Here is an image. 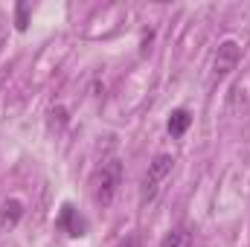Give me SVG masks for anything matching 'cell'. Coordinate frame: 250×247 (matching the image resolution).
<instances>
[{
	"label": "cell",
	"mask_w": 250,
	"mask_h": 247,
	"mask_svg": "<svg viewBox=\"0 0 250 247\" xmlns=\"http://www.w3.org/2000/svg\"><path fill=\"white\" fill-rule=\"evenodd\" d=\"M160 247H192V233L184 230V227H175V230H169L163 236Z\"/></svg>",
	"instance_id": "7"
},
{
	"label": "cell",
	"mask_w": 250,
	"mask_h": 247,
	"mask_svg": "<svg viewBox=\"0 0 250 247\" xmlns=\"http://www.w3.org/2000/svg\"><path fill=\"white\" fill-rule=\"evenodd\" d=\"M120 186H123V163H120L117 157L99 163V166L93 169L90 181H87L90 198H93L96 206H111L114 198H117V192H120Z\"/></svg>",
	"instance_id": "1"
},
{
	"label": "cell",
	"mask_w": 250,
	"mask_h": 247,
	"mask_svg": "<svg viewBox=\"0 0 250 247\" xmlns=\"http://www.w3.org/2000/svg\"><path fill=\"white\" fill-rule=\"evenodd\" d=\"M189 125H192V114H189L187 108H175V111L169 114L166 128H169V134H172V137H184V134L189 131Z\"/></svg>",
	"instance_id": "6"
},
{
	"label": "cell",
	"mask_w": 250,
	"mask_h": 247,
	"mask_svg": "<svg viewBox=\"0 0 250 247\" xmlns=\"http://www.w3.org/2000/svg\"><path fill=\"white\" fill-rule=\"evenodd\" d=\"M15 12H18V21H15V23H18V29L23 32V29L29 26V6H26V3H18Z\"/></svg>",
	"instance_id": "8"
},
{
	"label": "cell",
	"mask_w": 250,
	"mask_h": 247,
	"mask_svg": "<svg viewBox=\"0 0 250 247\" xmlns=\"http://www.w3.org/2000/svg\"><path fill=\"white\" fill-rule=\"evenodd\" d=\"M21 218H23V204H21L18 198H6V201L0 204V230L18 227Z\"/></svg>",
	"instance_id": "5"
},
{
	"label": "cell",
	"mask_w": 250,
	"mask_h": 247,
	"mask_svg": "<svg viewBox=\"0 0 250 247\" xmlns=\"http://www.w3.org/2000/svg\"><path fill=\"white\" fill-rule=\"evenodd\" d=\"M56 227L67 233L70 239H82V236H87V218L84 215H79V209L67 201L62 204V209H59V218H56Z\"/></svg>",
	"instance_id": "4"
},
{
	"label": "cell",
	"mask_w": 250,
	"mask_h": 247,
	"mask_svg": "<svg viewBox=\"0 0 250 247\" xmlns=\"http://www.w3.org/2000/svg\"><path fill=\"white\" fill-rule=\"evenodd\" d=\"M117 247H143V242H140V236H137V233H131V236H125Z\"/></svg>",
	"instance_id": "9"
},
{
	"label": "cell",
	"mask_w": 250,
	"mask_h": 247,
	"mask_svg": "<svg viewBox=\"0 0 250 247\" xmlns=\"http://www.w3.org/2000/svg\"><path fill=\"white\" fill-rule=\"evenodd\" d=\"M172 169H175V157L172 154H154V160L148 163V172L143 178V186H140V201L143 204H148V201L157 198L160 186L172 175Z\"/></svg>",
	"instance_id": "2"
},
{
	"label": "cell",
	"mask_w": 250,
	"mask_h": 247,
	"mask_svg": "<svg viewBox=\"0 0 250 247\" xmlns=\"http://www.w3.org/2000/svg\"><path fill=\"white\" fill-rule=\"evenodd\" d=\"M239 59H242L239 44H236V41H221L218 50H215V59H212V76H215V79L230 76V73L239 67Z\"/></svg>",
	"instance_id": "3"
}]
</instances>
